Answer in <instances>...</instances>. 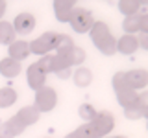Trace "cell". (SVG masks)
Listing matches in <instances>:
<instances>
[{"label": "cell", "instance_id": "1", "mask_svg": "<svg viewBox=\"0 0 148 138\" xmlns=\"http://www.w3.org/2000/svg\"><path fill=\"white\" fill-rule=\"evenodd\" d=\"M89 35H91L92 44L96 46V50H98L100 53H104V55H113L115 53V43H117V39L111 35L109 26L106 24V22H95L92 28H91V31H89Z\"/></svg>", "mask_w": 148, "mask_h": 138}, {"label": "cell", "instance_id": "2", "mask_svg": "<svg viewBox=\"0 0 148 138\" xmlns=\"http://www.w3.org/2000/svg\"><path fill=\"white\" fill-rule=\"evenodd\" d=\"M48 61H50V55H43L39 61L32 63L26 70V81H28V87L32 90H39L41 87H45L46 83V77L50 74V66H48Z\"/></svg>", "mask_w": 148, "mask_h": 138}, {"label": "cell", "instance_id": "3", "mask_svg": "<svg viewBox=\"0 0 148 138\" xmlns=\"http://www.w3.org/2000/svg\"><path fill=\"white\" fill-rule=\"evenodd\" d=\"M95 17H92V11L91 9H85V7H74L71 18H69V24L76 33H89L92 24H95Z\"/></svg>", "mask_w": 148, "mask_h": 138}, {"label": "cell", "instance_id": "4", "mask_svg": "<svg viewBox=\"0 0 148 138\" xmlns=\"http://www.w3.org/2000/svg\"><path fill=\"white\" fill-rule=\"evenodd\" d=\"M58 105V92L52 87H41L39 90H35V103L34 107L39 112H50Z\"/></svg>", "mask_w": 148, "mask_h": 138}, {"label": "cell", "instance_id": "5", "mask_svg": "<svg viewBox=\"0 0 148 138\" xmlns=\"http://www.w3.org/2000/svg\"><path fill=\"white\" fill-rule=\"evenodd\" d=\"M28 46H30V53L48 55V52L56 50V46H58V33L56 31H46V33L39 35L35 41H32Z\"/></svg>", "mask_w": 148, "mask_h": 138}, {"label": "cell", "instance_id": "6", "mask_svg": "<svg viewBox=\"0 0 148 138\" xmlns=\"http://www.w3.org/2000/svg\"><path fill=\"white\" fill-rule=\"evenodd\" d=\"M91 127L95 131L96 138H106L109 136V133L115 129V118L109 110H102V112H96L95 120L91 122Z\"/></svg>", "mask_w": 148, "mask_h": 138}, {"label": "cell", "instance_id": "7", "mask_svg": "<svg viewBox=\"0 0 148 138\" xmlns=\"http://www.w3.org/2000/svg\"><path fill=\"white\" fill-rule=\"evenodd\" d=\"M35 24H37V20H35L34 13L22 11V13H18V15L15 17V20H13L11 26H13V30H15V33L28 35V33H32V31L35 30Z\"/></svg>", "mask_w": 148, "mask_h": 138}, {"label": "cell", "instance_id": "8", "mask_svg": "<svg viewBox=\"0 0 148 138\" xmlns=\"http://www.w3.org/2000/svg\"><path fill=\"white\" fill-rule=\"evenodd\" d=\"M126 74V81H128V87L133 90H143L146 89L148 85V72L146 70H141V68H137V70H130V72H124Z\"/></svg>", "mask_w": 148, "mask_h": 138}, {"label": "cell", "instance_id": "9", "mask_svg": "<svg viewBox=\"0 0 148 138\" xmlns=\"http://www.w3.org/2000/svg\"><path fill=\"white\" fill-rule=\"evenodd\" d=\"M139 50L137 44V35H122L117 39L115 43V52L122 53V55H132Z\"/></svg>", "mask_w": 148, "mask_h": 138}, {"label": "cell", "instance_id": "10", "mask_svg": "<svg viewBox=\"0 0 148 138\" xmlns=\"http://www.w3.org/2000/svg\"><path fill=\"white\" fill-rule=\"evenodd\" d=\"M52 6H54L56 18H58L59 22H69L74 7H76V2H72V0H56Z\"/></svg>", "mask_w": 148, "mask_h": 138}, {"label": "cell", "instance_id": "11", "mask_svg": "<svg viewBox=\"0 0 148 138\" xmlns=\"http://www.w3.org/2000/svg\"><path fill=\"white\" fill-rule=\"evenodd\" d=\"M8 55H9V59L21 63L30 55V46H28L26 41H15V43H11L8 46Z\"/></svg>", "mask_w": 148, "mask_h": 138}, {"label": "cell", "instance_id": "12", "mask_svg": "<svg viewBox=\"0 0 148 138\" xmlns=\"http://www.w3.org/2000/svg\"><path fill=\"white\" fill-rule=\"evenodd\" d=\"M17 116V120L22 123L24 127H28V125H34V123H37L39 122V116H41V112L37 110L34 105H26V107H22L18 112L15 114Z\"/></svg>", "mask_w": 148, "mask_h": 138}, {"label": "cell", "instance_id": "13", "mask_svg": "<svg viewBox=\"0 0 148 138\" xmlns=\"http://www.w3.org/2000/svg\"><path fill=\"white\" fill-rule=\"evenodd\" d=\"M22 70V66H21V63H17V61H13V59H2L0 61V76H4V77H8V79H11V77H17L18 74H21Z\"/></svg>", "mask_w": 148, "mask_h": 138}, {"label": "cell", "instance_id": "14", "mask_svg": "<svg viewBox=\"0 0 148 138\" xmlns=\"http://www.w3.org/2000/svg\"><path fill=\"white\" fill-rule=\"evenodd\" d=\"M117 94V101H119V105L122 109H128V107H132V105H135V101H137V92L133 90V89H122V90H119V92H115Z\"/></svg>", "mask_w": 148, "mask_h": 138}, {"label": "cell", "instance_id": "15", "mask_svg": "<svg viewBox=\"0 0 148 138\" xmlns=\"http://www.w3.org/2000/svg\"><path fill=\"white\" fill-rule=\"evenodd\" d=\"M141 18H143V13H137V15H132V17H126L122 20V30L126 31V35H137L141 31Z\"/></svg>", "mask_w": 148, "mask_h": 138}, {"label": "cell", "instance_id": "16", "mask_svg": "<svg viewBox=\"0 0 148 138\" xmlns=\"http://www.w3.org/2000/svg\"><path fill=\"white\" fill-rule=\"evenodd\" d=\"M11 43H15V30H13L11 22L0 20V44L9 46Z\"/></svg>", "mask_w": 148, "mask_h": 138}, {"label": "cell", "instance_id": "17", "mask_svg": "<svg viewBox=\"0 0 148 138\" xmlns=\"http://www.w3.org/2000/svg\"><path fill=\"white\" fill-rule=\"evenodd\" d=\"M72 79H74V85L76 87H87V85H91V81H92V72L89 70V68H85V66H80L78 70H74V76H72Z\"/></svg>", "mask_w": 148, "mask_h": 138}, {"label": "cell", "instance_id": "18", "mask_svg": "<svg viewBox=\"0 0 148 138\" xmlns=\"http://www.w3.org/2000/svg\"><path fill=\"white\" fill-rule=\"evenodd\" d=\"M141 4L139 0H120L119 2V11L122 13L124 17H132V15H137L139 9H141Z\"/></svg>", "mask_w": 148, "mask_h": 138}, {"label": "cell", "instance_id": "19", "mask_svg": "<svg viewBox=\"0 0 148 138\" xmlns=\"http://www.w3.org/2000/svg\"><path fill=\"white\" fill-rule=\"evenodd\" d=\"M17 101V90L11 87L0 89V109H8Z\"/></svg>", "mask_w": 148, "mask_h": 138}, {"label": "cell", "instance_id": "20", "mask_svg": "<svg viewBox=\"0 0 148 138\" xmlns=\"http://www.w3.org/2000/svg\"><path fill=\"white\" fill-rule=\"evenodd\" d=\"M67 59H69L71 68L72 66H80V64L85 61V50L80 48V46H72V48L67 52Z\"/></svg>", "mask_w": 148, "mask_h": 138}, {"label": "cell", "instance_id": "21", "mask_svg": "<svg viewBox=\"0 0 148 138\" xmlns=\"http://www.w3.org/2000/svg\"><path fill=\"white\" fill-rule=\"evenodd\" d=\"M78 114H80L82 120H85V123H91L92 120H95V116H96V109L92 107V105H89V103H82L80 109H78Z\"/></svg>", "mask_w": 148, "mask_h": 138}, {"label": "cell", "instance_id": "22", "mask_svg": "<svg viewBox=\"0 0 148 138\" xmlns=\"http://www.w3.org/2000/svg\"><path fill=\"white\" fill-rule=\"evenodd\" d=\"M74 46L71 35L67 33H58V46H56V52H69Z\"/></svg>", "mask_w": 148, "mask_h": 138}, {"label": "cell", "instance_id": "23", "mask_svg": "<svg viewBox=\"0 0 148 138\" xmlns=\"http://www.w3.org/2000/svg\"><path fill=\"white\" fill-rule=\"evenodd\" d=\"M146 112H148V110L141 109L137 103L132 105V107H128V109H124V116H126L128 120H141V118L146 116Z\"/></svg>", "mask_w": 148, "mask_h": 138}, {"label": "cell", "instance_id": "24", "mask_svg": "<svg viewBox=\"0 0 148 138\" xmlns=\"http://www.w3.org/2000/svg\"><path fill=\"white\" fill-rule=\"evenodd\" d=\"M111 83H113L115 92H119L122 89H128V81H126V74H124V72H117L113 76V79H111Z\"/></svg>", "mask_w": 148, "mask_h": 138}, {"label": "cell", "instance_id": "25", "mask_svg": "<svg viewBox=\"0 0 148 138\" xmlns=\"http://www.w3.org/2000/svg\"><path fill=\"white\" fill-rule=\"evenodd\" d=\"M74 135H76V138H96L91 123H83V125H80L76 131H74Z\"/></svg>", "mask_w": 148, "mask_h": 138}, {"label": "cell", "instance_id": "26", "mask_svg": "<svg viewBox=\"0 0 148 138\" xmlns=\"http://www.w3.org/2000/svg\"><path fill=\"white\" fill-rule=\"evenodd\" d=\"M6 123L9 125V129H11V133H13L15 136L22 135V133H24V129H26V127H24V125H22V123L18 122V120H17V116H11V118H9Z\"/></svg>", "mask_w": 148, "mask_h": 138}, {"label": "cell", "instance_id": "27", "mask_svg": "<svg viewBox=\"0 0 148 138\" xmlns=\"http://www.w3.org/2000/svg\"><path fill=\"white\" fill-rule=\"evenodd\" d=\"M0 138H15V135L11 133V129H9V125L6 122L0 123Z\"/></svg>", "mask_w": 148, "mask_h": 138}, {"label": "cell", "instance_id": "28", "mask_svg": "<svg viewBox=\"0 0 148 138\" xmlns=\"http://www.w3.org/2000/svg\"><path fill=\"white\" fill-rule=\"evenodd\" d=\"M137 44H139V48L148 50V33H139L137 35Z\"/></svg>", "mask_w": 148, "mask_h": 138}, {"label": "cell", "instance_id": "29", "mask_svg": "<svg viewBox=\"0 0 148 138\" xmlns=\"http://www.w3.org/2000/svg\"><path fill=\"white\" fill-rule=\"evenodd\" d=\"M139 33H148V15L143 13V18H141V31Z\"/></svg>", "mask_w": 148, "mask_h": 138}, {"label": "cell", "instance_id": "30", "mask_svg": "<svg viewBox=\"0 0 148 138\" xmlns=\"http://www.w3.org/2000/svg\"><path fill=\"white\" fill-rule=\"evenodd\" d=\"M6 7H8V4L4 2V0H0V17H2L4 13H6Z\"/></svg>", "mask_w": 148, "mask_h": 138}, {"label": "cell", "instance_id": "31", "mask_svg": "<svg viewBox=\"0 0 148 138\" xmlns=\"http://www.w3.org/2000/svg\"><path fill=\"white\" fill-rule=\"evenodd\" d=\"M65 138H76V135H74V133H69V135L65 136Z\"/></svg>", "mask_w": 148, "mask_h": 138}, {"label": "cell", "instance_id": "32", "mask_svg": "<svg viewBox=\"0 0 148 138\" xmlns=\"http://www.w3.org/2000/svg\"><path fill=\"white\" fill-rule=\"evenodd\" d=\"M106 138H128V136H106Z\"/></svg>", "mask_w": 148, "mask_h": 138}]
</instances>
